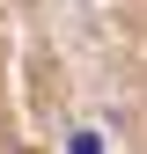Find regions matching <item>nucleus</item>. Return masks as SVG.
<instances>
[{"label": "nucleus", "instance_id": "nucleus-1", "mask_svg": "<svg viewBox=\"0 0 147 154\" xmlns=\"http://www.w3.org/2000/svg\"><path fill=\"white\" fill-rule=\"evenodd\" d=\"M74 154H103V140L96 132H74Z\"/></svg>", "mask_w": 147, "mask_h": 154}]
</instances>
